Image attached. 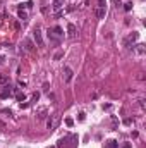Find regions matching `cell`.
Here are the masks:
<instances>
[{
    "instance_id": "9",
    "label": "cell",
    "mask_w": 146,
    "mask_h": 148,
    "mask_svg": "<svg viewBox=\"0 0 146 148\" xmlns=\"http://www.w3.org/2000/svg\"><path fill=\"white\" fill-rule=\"evenodd\" d=\"M47 114H48V109H47V107H40V109H38V112H36V117H38L40 121H41V119H45V117H47Z\"/></svg>"
},
{
    "instance_id": "18",
    "label": "cell",
    "mask_w": 146,
    "mask_h": 148,
    "mask_svg": "<svg viewBox=\"0 0 146 148\" xmlns=\"http://www.w3.org/2000/svg\"><path fill=\"white\" fill-rule=\"evenodd\" d=\"M24 100H26V95L24 93H19L17 95V102H24Z\"/></svg>"
},
{
    "instance_id": "19",
    "label": "cell",
    "mask_w": 146,
    "mask_h": 148,
    "mask_svg": "<svg viewBox=\"0 0 146 148\" xmlns=\"http://www.w3.org/2000/svg\"><path fill=\"white\" fill-rule=\"evenodd\" d=\"M132 122H134V121H132V119H131V117H127V119H124V124H126V126H131V124H132Z\"/></svg>"
},
{
    "instance_id": "23",
    "label": "cell",
    "mask_w": 146,
    "mask_h": 148,
    "mask_svg": "<svg viewBox=\"0 0 146 148\" xmlns=\"http://www.w3.org/2000/svg\"><path fill=\"white\" fill-rule=\"evenodd\" d=\"M144 72H139V74H137V79H139V81H144Z\"/></svg>"
},
{
    "instance_id": "26",
    "label": "cell",
    "mask_w": 146,
    "mask_h": 148,
    "mask_svg": "<svg viewBox=\"0 0 146 148\" xmlns=\"http://www.w3.org/2000/svg\"><path fill=\"white\" fill-rule=\"evenodd\" d=\"M38 98H40V93H34L33 95V102H38Z\"/></svg>"
},
{
    "instance_id": "24",
    "label": "cell",
    "mask_w": 146,
    "mask_h": 148,
    "mask_svg": "<svg viewBox=\"0 0 146 148\" xmlns=\"http://www.w3.org/2000/svg\"><path fill=\"white\" fill-rule=\"evenodd\" d=\"M48 90H50V84H48V83H43V91L48 93Z\"/></svg>"
},
{
    "instance_id": "12",
    "label": "cell",
    "mask_w": 146,
    "mask_h": 148,
    "mask_svg": "<svg viewBox=\"0 0 146 148\" xmlns=\"http://www.w3.org/2000/svg\"><path fill=\"white\" fill-rule=\"evenodd\" d=\"M62 7H64V0H55V2H53V10H55V12L60 10Z\"/></svg>"
},
{
    "instance_id": "7",
    "label": "cell",
    "mask_w": 146,
    "mask_h": 148,
    "mask_svg": "<svg viewBox=\"0 0 146 148\" xmlns=\"http://www.w3.org/2000/svg\"><path fill=\"white\" fill-rule=\"evenodd\" d=\"M62 78H64V81H65V83H69V81L72 79V69L65 66V67H64V71H62Z\"/></svg>"
},
{
    "instance_id": "2",
    "label": "cell",
    "mask_w": 146,
    "mask_h": 148,
    "mask_svg": "<svg viewBox=\"0 0 146 148\" xmlns=\"http://www.w3.org/2000/svg\"><path fill=\"white\" fill-rule=\"evenodd\" d=\"M58 121H60V114H58V112L52 114V115L48 117V121H47V126H48V129H50V131H53V129L57 128Z\"/></svg>"
},
{
    "instance_id": "14",
    "label": "cell",
    "mask_w": 146,
    "mask_h": 148,
    "mask_svg": "<svg viewBox=\"0 0 146 148\" xmlns=\"http://www.w3.org/2000/svg\"><path fill=\"white\" fill-rule=\"evenodd\" d=\"M7 81H9L7 74H0V84H7Z\"/></svg>"
},
{
    "instance_id": "22",
    "label": "cell",
    "mask_w": 146,
    "mask_h": 148,
    "mask_svg": "<svg viewBox=\"0 0 146 148\" xmlns=\"http://www.w3.org/2000/svg\"><path fill=\"white\" fill-rule=\"evenodd\" d=\"M124 9H126V10H131V9H132V2H127L126 5H124Z\"/></svg>"
},
{
    "instance_id": "8",
    "label": "cell",
    "mask_w": 146,
    "mask_h": 148,
    "mask_svg": "<svg viewBox=\"0 0 146 148\" xmlns=\"http://www.w3.org/2000/svg\"><path fill=\"white\" fill-rule=\"evenodd\" d=\"M132 50L136 52L137 55H144L146 53V45L144 43H139V45H136V47H132Z\"/></svg>"
},
{
    "instance_id": "13",
    "label": "cell",
    "mask_w": 146,
    "mask_h": 148,
    "mask_svg": "<svg viewBox=\"0 0 146 148\" xmlns=\"http://www.w3.org/2000/svg\"><path fill=\"white\" fill-rule=\"evenodd\" d=\"M19 19L21 21H28V12H26V10H22V9L19 10Z\"/></svg>"
},
{
    "instance_id": "25",
    "label": "cell",
    "mask_w": 146,
    "mask_h": 148,
    "mask_svg": "<svg viewBox=\"0 0 146 148\" xmlns=\"http://www.w3.org/2000/svg\"><path fill=\"white\" fill-rule=\"evenodd\" d=\"M139 107H141L143 110L146 109V103H144V100H139Z\"/></svg>"
},
{
    "instance_id": "15",
    "label": "cell",
    "mask_w": 146,
    "mask_h": 148,
    "mask_svg": "<svg viewBox=\"0 0 146 148\" xmlns=\"http://www.w3.org/2000/svg\"><path fill=\"white\" fill-rule=\"evenodd\" d=\"M105 148H117V141L115 139H110L107 145H105Z\"/></svg>"
},
{
    "instance_id": "4",
    "label": "cell",
    "mask_w": 146,
    "mask_h": 148,
    "mask_svg": "<svg viewBox=\"0 0 146 148\" xmlns=\"http://www.w3.org/2000/svg\"><path fill=\"white\" fill-rule=\"evenodd\" d=\"M137 38H139V35H137L136 31H132V33H131V35H129V36H127V38L124 40V45L131 48V43H134V41H136Z\"/></svg>"
},
{
    "instance_id": "17",
    "label": "cell",
    "mask_w": 146,
    "mask_h": 148,
    "mask_svg": "<svg viewBox=\"0 0 146 148\" xmlns=\"http://www.w3.org/2000/svg\"><path fill=\"white\" fill-rule=\"evenodd\" d=\"M98 7H105L107 9V0H98Z\"/></svg>"
},
{
    "instance_id": "11",
    "label": "cell",
    "mask_w": 146,
    "mask_h": 148,
    "mask_svg": "<svg viewBox=\"0 0 146 148\" xmlns=\"http://www.w3.org/2000/svg\"><path fill=\"white\" fill-rule=\"evenodd\" d=\"M95 14H96L98 19H105V14H107V9L105 7H96V10H95Z\"/></svg>"
},
{
    "instance_id": "20",
    "label": "cell",
    "mask_w": 146,
    "mask_h": 148,
    "mask_svg": "<svg viewBox=\"0 0 146 148\" xmlns=\"http://www.w3.org/2000/svg\"><path fill=\"white\" fill-rule=\"evenodd\" d=\"M65 124H67L69 128H70V126H74V121H72L70 117H67V119H65Z\"/></svg>"
},
{
    "instance_id": "1",
    "label": "cell",
    "mask_w": 146,
    "mask_h": 148,
    "mask_svg": "<svg viewBox=\"0 0 146 148\" xmlns=\"http://www.w3.org/2000/svg\"><path fill=\"white\" fill-rule=\"evenodd\" d=\"M48 38H50V43L60 45V40L64 38V29L60 26H53L52 29H48Z\"/></svg>"
},
{
    "instance_id": "21",
    "label": "cell",
    "mask_w": 146,
    "mask_h": 148,
    "mask_svg": "<svg viewBox=\"0 0 146 148\" xmlns=\"http://www.w3.org/2000/svg\"><path fill=\"white\" fill-rule=\"evenodd\" d=\"M86 5H88V0H84V2H83V4H81V5L78 7V9H79V10H83V9H86Z\"/></svg>"
},
{
    "instance_id": "6",
    "label": "cell",
    "mask_w": 146,
    "mask_h": 148,
    "mask_svg": "<svg viewBox=\"0 0 146 148\" xmlns=\"http://www.w3.org/2000/svg\"><path fill=\"white\" fill-rule=\"evenodd\" d=\"M33 38H34V41H36V45H38V47H43V45H45L43 36H41V31H40L38 28H36V29H34V33H33Z\"/></svg>"
},
{
    "instance_id": "16",
    "label": "cell",
    "mask_w": 146,
    "mask_h": 148,
    "mask_svg": "<svg viewBox=\"0 0 146 148\" xmlns=\"http://www.w3.org/2000/svg\"><path fill=\"white\" fill-rule=\"evenodd\" d=\"M64 57V50H58V52H55V55H53V60H58Z\"/></svg>"
},
{
    "instance_id": "5",
    "label": "cell",
    "mask_w": 146,
    "mask_h": 148,
    "mask_svg": "<svg viewBox=\"0 0 146 148\" xmlns=\"http://www.w3.org/2000/svg\"><path fill=\"white\" fill-rule=\"evenodd\" d=\"M76 36H78V29H76V26H74L72 22H69V24H67V38L74 40Z\"/></svg>"
},
{
    "instance_id": "3",
    "label": "cell",
    "mask_w": 146,
    "mask_h": 148,
    "mask_svg": "<svg viewBox=\"0 0 146 148\" xmlns=\"http://www.w3.org/2000/svg\"><path fill=\"white\" fill-rule=\"evenodd\" d=\"M34 50V43L29 38H26L22 43H21V52H33Z\"/></svg>"
},
{
    "instance_id": "28",
    "label": "cell",
    "mask_w": 146,
    "mask_h": 148,
    "mask_svg": "<svg viewBox=\"0 0 146 148\" xmlns=\"http://www.w3.org/2000/svg\"><path fill=\"white\" fill-rule=\"evenodd\" d=\"M122 148H131V145H129V143H126V145H124Z\"/></svg>"
},
{
    "instance_id": "10",
    "label": "cell",
    "mask_w": 146,
    "mask_h": 148,
    "mask_svg": "<svg viewBox=\"0 0 146 148\" xmlns=\"http://www.w3.org/2000/svg\"><path fill=\"white\" fill-rule=\"evenodd\" d=\"M10 93H12V88L9 84H5L4 90H2V93H0V98H7V97H10Z\"/></svg>"
},
{
    "instance_id": "27",
    "label": "cell",
    "mask_w": 146,
    "mask_h": 148,
    "mask_svg": "<svg viewBox=\"0 0 146 148\" xmlns=\"http://www.w3.org/2000/svg\"><path fill=\"white\" fill-rule=\"evenodd\" d=\"M4 62H5V57H4V55H0V64H4Z\"/></svg>"
}]
</instances>
